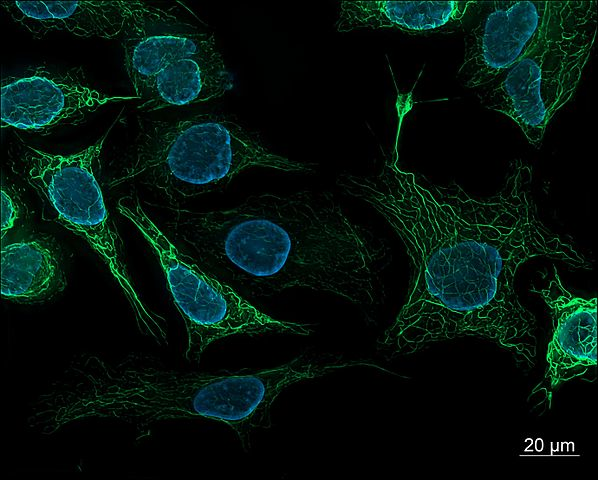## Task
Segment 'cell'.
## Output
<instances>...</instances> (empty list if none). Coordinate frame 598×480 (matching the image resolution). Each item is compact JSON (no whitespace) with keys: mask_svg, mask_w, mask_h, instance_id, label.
<instances>
[{"mask_svg":"<svg viewBox=\"0 0 598 480\" xmlns=\"http://www.w3.org/2000/svg\"><path fill=\"white\" fill-rule=\"evenodd\" d=\"M1 6L37 38L68 31L78 36L114 39L152 22L178 19L165 9L140 1H4Z\"/></svg>","mask_w":598,"mask_h":480,"instance_id":"cell-8","label":"cell"},{"mask_svg":"<svg viewBox=\"0 0 598 480\" xmlns=\"http://www.w3.org/2000/svg\"><path fill=\"white\" fill-rule=\"evenodd\" d=\"M548 1H471L463 18L465 53L457 78L475 89L494 80L528 50Z\"/></svg>","mask_w":598,"mask_h":480,"instance_id":"cell-6","label":"cell"},{"mask_svg":"<svg viewBox=\"0 0 598 480\" xmlns=\"http://www.w3.org/2000/svg\"><path fill=\"white\" fill-rule=\"evenodd\" d=\"M178 19L152 22L122 37L124 63L139 99L151 81L170 64L197 54L217 51L213 32Z\"/></svg>","mask_w":598,"mask_h":480,"instance_id":"cell-9","label":"cell"},{"mask_svg":"<svg viewBox=\"0 0 598 480\" xmlns=\"http://www.w3.org/2000/svg\"><path fill=\"white\" fill-rule=\"evenodd\" d=\"M560 299L563 301L564 305L569 304V300L568 299H566L564 297H561Z\"/></svg>","mask_w":598,"mask_h":480,"instance_id":"cell-21","label":"cell"},{"mask_svg":"<svg viewBox=\"0 0 598 480\" xmlns=\"http://www.w3.org/2000/svg\"><path fill=\"white\" fill-rule=\"evenodd\" d=\"M116 207L155 253L186 327L185 357L189 361L199 359L214 342L232 336H309L315 332L314 324L276 319L253 306L229 284L179 249L148 216L136 196L121 197Z\"/></svg>","mask_w":598,"mask_h":480,"instance_id":"cell-4","label":"cell"},{"mask_svg":"<svg viewBox=\"0 0 598 480\" xmlns=\"http://www.w3.org/2000/svg\"><path fill=\"white\" fill-rule=\"evenodd\" d=\"M556 305H558L559 307H563L564 303L562 300H558V301H556Z\"/></svg>","mask_w":598,"mask_h":480,"instance_id":"cell-20","label":"cell"},{"mask_svg":"<svg viewBox=\"0 0 598 480\" xmlns=\"http://www.w3.org/2000/svg\"><path fill=\"white\" fill-rule=\"evenodd\" d=\"M1 211V232L3 239L8 230L13 227V224L17 218L16 205L8 194L6 187L3 185L1 192Z\"/></svg>","mask_w":598,"mask_h":480,"instance_id":"cell-13","label":"cell"},{"mask_svg":"<svg viewBox=\"0 0 598 480\" xmlns=\"http://www.w3.org/2000/svg\"><path fill=\"white\" fill-rule=\"evenodd\" d=\"M233 87L219 50L193 55L164 68L144 90L138 108L152 111L223 96Z\"/></svg>","mask_w":598,"mask_h":480,"instance_id":"cell-11","label":"cell"},{"mask_svg":"<svg viewBox=\"0 0 598 480\" xmlns=\"http://www.w3.org/2000/svg\"><path fill=\"white\" fill-rule=\"evenodd\" d=\"M138 128L128 163L109 186L138 182L174 205L221 189L248 169L299 174L318 166L275 153L259 133L222 114L139 118Z\"/></svg>","mask_w":598,"mask_h":480,"instance_id":"cell-2","label":"cell"},{"mask_svg":"<svg viewBox=\"0 0 598 480\" xmlns=\"http://www.w3.org/2000/svg\"><path fill=\"white\" fill-rule=\"evenodd\" d=\"M572 255H573V258H574L575 260L579 261V259L576 257V253H575V252H572ZM567 257H570V258L572 257V256H571V250H569V253H568V256H567Z\"/></svg>","mask_w":598,"mask_h":480,"instance_id":"cell-19","label":"cell"},{"mask_svg":"<svg viewBox=\"0 0 598 480\" xmlns=\"http://www.w3.org/2000/svg\"><path fill=\"white\" fill-rule=\"evenodd\" d=\"M596 31V1H548L526 53L490 83L475 88V94L487 109L514 120L537 145L548 122L573 96Z\"/></svg>","mask_w":598,"mask_h":480,"instance_id":"cell-3","label":"cell"},{"mask_svg":"<svg viewBox=\"0 0 598 480\" xmlns=\"http://www.w3.org/2000/svg\"><path fill=\"white\" fill-rule=\"evenodd\" d=\"M542 447H543V442H542V440H541V439H538V440L536 441V449H537L538 451H540V450H542Z\"/></svg>","mask_w":598,"mask_h":480,"instance_id":"cell-18","label":"cell"},{"mask_svg":"<svg viewBox=\"0 0 598 480\" xmlns=\"http://www.w3.org/2000/svg\"><path fill=\"white\" fill-rule=\"evenodd\" d=\"M504 297H505V295L500 290L496 289L493 298L499 302V301H502L504 299Z\"/></svg>","mask_w":598,"mask_h":480,"instance_id":"cell-16","label":"cell"},{"mask_svg":"<svg viewBox=\"0 0 598 480\" xmlns=\"http://www.w3.org/2000/svg\"><path fill=\"white\" fill-rule=\"evenodd\" d=\"M166 229L242 296L304 289L359 306L379 300L387 248L331 193L256 194L206 212L173 208Z\"/></svg>","mask_w":598,"mask_h":480,"instance_id":"cell-1","label":"cell"},{"mask_svg":"<svg viewBox=\"0 0 598 480\" xmlns=\"http://www.w3.org/2000/svg\"><path fill=\"white\" fill-rule=\"evenodd\" d=\"M494 228L497 231H499V233L502 234V235H509L512 232V230H513V228H505V227H501V226H499V227L497 226V227H494Z\"/></svg>","mask_w":598,"mask_h":480,"instance_id":"cell-15","label":"cell"},{"mask_svg":"<svg viewBox=\"0 0 598 480\" xmlns=\"http://www.w3.org/2000/svg\"><path fill=\"white\" fill-rule=\"evenodd\" d=\"M543 294L546 296V295L549 294V292L548 291H543Z\"/></svg>","mask_w":598,"mask_h":480,"instance_id":"cell-22","label":"cell"},{"mask_svg":"<svg viewBox=\"0 0 598 480\" xmlns=\"http://www.w3.org/2000/svg\"><path fill=\"white\" fill-rule=\"evenodd\" d=\"M533 238H534V239H535V240H536L538 243H540V245H541L543 248H546V247H545V241H544V239H543V237H542L541 235H539L538 233H536V232H535V237H533Z\"/></svg>","mask_w":598,"mask_h":480,"instance_id":"cell-17","label":"cell"},{"mask_svg":"<svg viewBox=\"0 0 598 480\" xmlns=\"http://www.w3.org/2000/svg\"><path fill=\"white\" fill-rule=\"evenodd\" d=\"M471 1L389 2L343 1L338 8V32L395 28L409 34L448 33L462 27Z\"/></svg>","mask_w":598,"mask_h":480,"instance_id":"cell-10","label":"cell"},{"mask_svg":"<svg viewBox=\"0 0 598 480\" xmlns=\"http://www.w3.org/2000/svg\"><path fill=\"white\" fill-rule=\"evenodd\" d=\"M443 307L441 305H435L433 302L430 301H424L421 310L419 311V315L425 314L427 313H434V312H439Z\"/></svg>","mask_w":598,"mask_h":480,"instance_id":"cell-14","label":"cell"},{"mask_svg":"<svg viewBox=\"0 0 598 480\" xmlns=\"http://www.w3.org/2000/svg\"><path fill=\"white\" fill-rule=\"evenodd\" d=\"M63 261L57 248L44 239L2 245L1 295L18 303H42L66 287Z\"/></svg>","mask_w":598,"mask_h":480,"instance_id":"cell-12","label":"cell"},{"mask_svg":"<svg viewBox=\"0 0 598 480\" xmlns=\"http://www.w3.org/2000/svg\"><path fill=\"white\" fill-rule=\"evenodd\" d=\"M135 96H108L86 81L83 73L30 68L1 82V127L43 131L79 124L112 101Z\"/></svg>","mask_w":598,"mask_h":480,"instance_id":"cell-7","label":"cell"},{"mask_svg":"<svg viewBox=\"0 0 598 480\" xmlns=\"http://www.w3.org/2000/svg\"><path fill=\"white\" fill-rule=\"evenodd\" d=\"M110 128L94 144L68 156L26 146L22 157L24 176L51 205L57 223L85 240L108 266L131 304L139 326L154 337H165L157 321L161 317L143 304L130 280L122 240L98 182L102 150Z\"/></svg>","mask_w":598,"mask_h":480,"instance_id":"cell-5","label":"cell"}]
</instances>
